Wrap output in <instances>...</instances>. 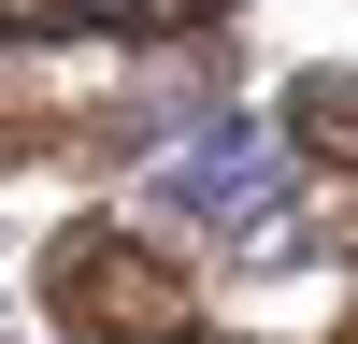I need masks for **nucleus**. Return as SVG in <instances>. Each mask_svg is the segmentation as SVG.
I'll use <instances>...</instances> for the list:
<instances>
[{"label": "nucleus", "instance_id": "20e7f679", "mask_svg": "<svg viewBox=\"0 0 358 344\" xmlns=\"http://www.w3.org/2000/svg\"><path fill=\"white\" fill-rule=\"evenodd\" d=\"M344 344H358V315H344Z\"/></svg>", "mask_w": 358, "mask_h": 344}, {"label": "nucleus", "instance_id": "f257e3e1", "mask_svg": "<svg viewBox=\"0 0 358 344\" xmlns=\"http://www.w3.org/2000/svg\"><path fill=\"white\" fill-rule=\"evenodd\" d=\"M43 330L57 344H201V287L187 258H158L143 229H57L43 244Z\"/></svg>", "mask_w": 358, "mask_h": 344}, {"label": "nucleus", "instance_id": "7ed1b4c3", "mask_svg": "<svg viewBox=\"0 0 358 344\" xmlns=\"http://www.w3.org/2000/svg\"><path fill=\"white\" fill-rule=\"evenodd\" d=\"M287 143L315 172H358V72H301L287 86Z\"/></svg>", "mask_w": 358, "mask_h": 344}, {"label": "nucleus", "instance_id": "f03ea898", "mask_svg": "<svg viewBox=\"0 0 358 344\" xmlns=\"http://www.w3.org/2000/svg\"><path fill=\"white\" fill-rule=\"evenodd\" d=\"M229 0H0V43H187Z\"/></svg>", "mask_w": 358, "mask_h": 344}]
</instances>
